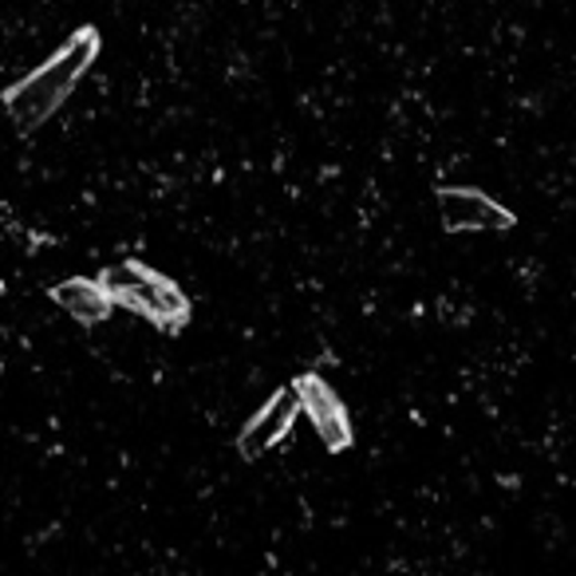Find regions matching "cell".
<instances>
[{"mask_svg":"<svg viewBox=\"0 0 576 576\" xmlns=\"http://www.w3.org/2000/svg\"><path fill=\"white\" fill-rule=\"evenodd\" d=\"M55 304H60L68 316H75L80 324H103L115 309V301L107 296V289L99 281H88V276H71V281H60L48 289Z\"/></svg>","mask_w":576,"mask_h":576,"instance_id":"8992f818","label":"cell"},{"mask_svg":"<svg viewBox=\"0 0 576 576\" xmlns=\"http://www.w3.org/2000/svg\"><path fill=\"white\" fill-rule=\"evenodd\" d=\"M293 387H296V395H301V411L312 423V431L320 435V443L329 446L332 454L347 451V446H352V423H347V411H344V403H340L336 391L312 372L301 375Z\"/></svg>","mask_w":576,"mask_h":576,"instance_id":"3957f363","label":"cell"},{"mask_svg":"<svg viewBox=\"0 0 576 576\" xmlns=\"http://www.w3.org/2000/svg\"><path fill=\"white\" fill-rule=\"evenodd\" d=\"M99 284L107 289L111 301L139 312V316H146L151 324H159L162 332H178L190 320L186 293H182L174 281H166L162 273L139 265V261H119V265H111L99 276Z\"/></svg>","mask_w":576,"mask_h":576,"instance_id":"7a4b0ae2","label":"cell"},{"mask_svg":"<svg viewBox=\"0 0 576 576\" xmlns=\"http://www.w3.org/2000/svg\"><path fill=\"white\" fill-rule=\"evenodd\" d=\"M99 55V28H80V32H71V40L52 55L48 63L24 75L20 83L4 88V107H9L12 123L20 127L24 134H32L40 123L60 111V103H68V95L75 91V83L83 80V71L95 63Z\"/></svg>","mask_w":576,"mask_h":576,"instance_id":"6da1fadb","label":"cell"},{"mask_svg":"<svg viewBox=\"0 0 576 576\" xmlns=\"http://www.w3.org/2000/svg\"><path fill=\"white\" fill-rule=\"evenodd\" d=\"M438 213L451 233H506L514 225V213L497 205L494 198L478 190H443L438 194Z\"/></svg>","mask_w":576,"mask_h":576,"instance_id":"277c9868","label":"cell"},{"mask_svg":"<svg viewBox=\"0 0 576 576\" xmlns=\"http://www.w3.org/2000/svg\"><path fill=\"white\" fill-rule=\"evenodd\" d=\"M296 411H301V395H296V387H281L273 400L257 411V415L249 418V426L238 438V451L245 454V458H257V454L273 451V446L293 431Z\"/></svg>","mask_w":576,"mask_h":576,"instance_id":"5b68a950","label":"cell"}]
</instances>
